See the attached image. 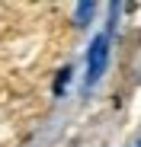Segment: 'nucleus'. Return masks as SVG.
<instances>
[{"mask_svg": "<svg viewBox=\"0 0 141 147\" xmlns=\"http://www.w3.org/2000/svg\"><path fill=\"white\" fill-rule=\"evenodd\" d=\"M106 64H109V32H100L87 51V86H93L106 74Z\"/></svg>", "mask_w": 141, "mask_h": 147, "instance_id": "1", "label": "nucleus"}, {"mask_svg": "<svg viewBox=\"0 0 141 147\" xmlns=\"http://www.w3.org/2000/svg\"><path fill=\"white\" fill-rule=\"evenodd\" d=\"M93 10H96L93 3H80V7H77V22H87V19L93 16Z\"/></svg>", "mask_w": 141, "mask_h": 147, "instance_id": "2", "label": "nucleus"}, {"mask_svg": "<svg viewBox=\"0 0 141 147\" xmlns=\"http://www.w3.org/2000/svg\"><path fill=\"white\" fill-rule=\"evenodd\" d=\"M67 77H70V67H64V70L58 74V83H55V93H64V83H67Z\"/></svg>", "mask_w": 141, "mask_h": 147, "instance_id": "3", "label": "nucleus"}]
</instances>
